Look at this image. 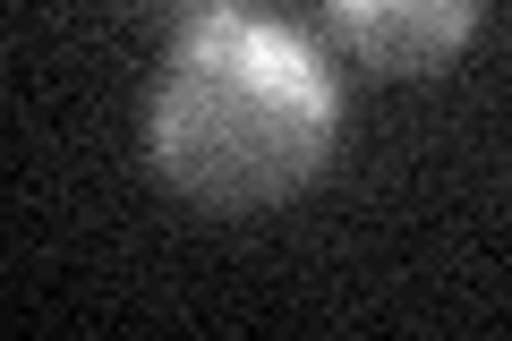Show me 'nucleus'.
Returning <instances> with one entry per match:
<instances>
[{"mask_svg":"<svg viewBox=\"0 0 512 341\" xmlns=\"http://www.w3.org/2000/svg\"><path fill=\"white\" fill-rule=\"evenodd\" d=\"M342 86L325 43L248 0H188L146 103V154L171 197L205 214H265L333 162Z\"/></svg>","mask_w":512,"mask_h":341,"instance_id":"obj_1","label":"nucleus"},{"mask_svg":"<svg viewBox=\"0 0 512 341\" xmlns=\"http://www.w3.org/2000/svg\"><path fill=\"white\" fill-rule=\"evenodd\" d=\"M487 0H325V26L376 77H436L470 52Z\"/></svg>","mask_w":512,"mask_h":341,"instance_id":"obj_2","label":"nucleus"}]
</instances>
